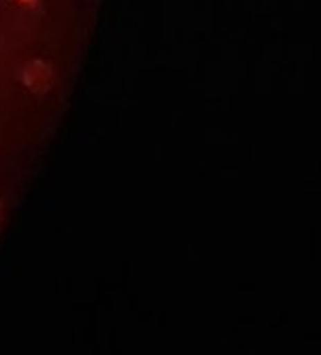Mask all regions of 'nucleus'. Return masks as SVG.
Masks as SVG:
<instances>
[{"label":"nucleus","instance_id":"f257e3e1","mask_svg":"<svg viewBox=\"0 0 321 355\" xmlns=\"http://www.w3.org/2000/svg\"><path fill=\"white\" fill-rule=\"evenodd\" d=\"M17 3H19V5H28V7H32V5L36 3V0H17Z\"/></svg>","mask_w":321,"mask_h":355}]
</instances>
